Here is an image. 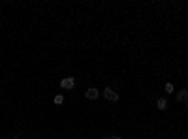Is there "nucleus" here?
<instances>
[{
    "mask_svg": "<svg viewBox=\"0 0 188 139\" xmlns=\"http://www.w3.org/2000/svg\"><path fill=\"white\" fill-rule=\"evenodd\" d=\"M156 107H158L160 111H166V109H168V102H166V98H160V100L156 102Z\"/></svg>",
    "mask_w": 188,
    "mask_h": 139,
    "instance_id": "obj_5",
    "label": "nucleus"
},
{
    "mask_svg": "<svg viewBox=\"0 0 188 139\" xmlns=\"http://www.w3.org/2000/svg\"><path fill=\"white\" fill-rule=\"evenodd\" d=\"M104 96H105V100H109V102H119V94H117L113 88H109V86L104 90Z\"/></svg>",
    "mask_w": 188,
    "mask_h": 139,
    "instance_id": "obj_1",
    "label": "nucleus"
},
{
    "mask_svg": "<svg viewBox=\"0 0 188 139\" xmlns=\"http://www.w3.org/2000/svg\"><path fill=\"white\" fill-rule=\"evenodd\" d=\"M98 94H100L98 88H94V86H90V88H87V90H85V96H87L88 100H96V98H98Z\"/></svg>",
    "mask_w": 188,
    "mask_h": 139,
    "instance_id": "obj_3",
    "label": "nucleus"
},
{
    "mask_svg": "<svg viewBox=\"0 0 188 139\" xmlns=\"http://www.w3.org/2000/svg\"><path fill=\"white\" fill-rule=\"evenodd\" d=\"M60 86L66 88V90H72V88L75 86V79H74V77H64V79L60 81Z\"/></svg>",
    "mask_w": 188,
    "mask_h": 139,
    "instance_id": "obj_2",
    "label": "nucleus"
},
{
    "mask_svg": "<svg viewBox=\"0 0 188 139\" xmlns=\"http://www.w3.org/2000/svg\"><path fill=\"white\" fill-rule=\"evenodd\" d=\"M62 102H64V98H62L60 94H58V96H55V103H57V105H60Z\"/></svg>",
    "mask_w": 188,
    "mask_h": 139,
    "instance_id": "obj_6",
    "label": "nucleus"
},
{
    "mask_svg": "<svg viewBox=\"0 0 188 139\" xmlns=\"http://www.w3.org/2000/svg\"><path fill=\"white\" fill-rule=\"evenodd\" d=\"M177 100L182 102V103L188 107V90H179V92H177Z\"/></svg>",
    "mask_w": 188,
    "mask_h": 139,
    "instance_id": "obj_4",
    "label": "nucleus"
},
{
    "mask_svg": "<svg viewBox=\"0 0 188 139\" xmlns=\"http://www.w3.org/2000/svg\"><path fill=\"white\" fill-rule=\"evenodd\" d=\"M166 92H173V85L171 83H166Z\"/></svg>",
    "mask_w": 188,
    "mask_h": 139,
    "instance_id": "obj_7",
    "label": "nucleus"
},
{
    "mask_svg": "<svg viewBox=\"0 0 188 139\" xmlns=\"http://www.w3.org/2000/svg\"><path fill=\"white\" fill-rule=\"evenodd\" d=\"M104 139H121L119 135H107V137H104Z\"/></svg>",
    "mask_w": 188,
    "mask_h": 139,
    "instance_id": "obj_8",
    "label": "nucleus"
}]
</instances>
